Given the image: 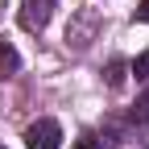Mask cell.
I'll use <instances>...</instances> for the list:
<instances>
[{
  "mask_svg": "<svg viewBox=\"0 0 149 149\" xmlns=\"http://www.w3.org/2000/svg\"><path fill=\"white\" fill-rule=\"evenodd\" d=\"M25 145H29V149H58V145H62L58 120H37V124H29V128H25Z\"/></svg>",
  "mask_w": 149,
  "mask_h": 149,
  "instance_id": "obj_1",
  "label": "cell"
},
{
  "mask_svg": "<svg viewBox=\"0 0 149 149\" xmlns=\"http://www.w3.org/2000/svg\"><path fill=\"white\" fill-rule=\"evenodd\" d=\"M50 8H54V0H25V29H42L50 21Z\"/></svg>",
  "mask_w": 149,
  "mask_h": 149,
  "instance_id": "obj_2",
  "label": "cell"
},
{
  "mask_svg": "<svg viewBox=\"0 0 149 149\" xmlns=\"http://www.w3.org/2000/svg\"><path fill=\"white\" fill-rule=\"evenodd\" d=\"M137 21H145V25H149V0H141V4H137Z\"/></svg>",
  "mask_w": 149,
  "mask_h": 149,
  "instance_id": "obj_7",
  "label": "cell"
},
{
  "mask_svg": "<svg viewBox=\"0 0 149 149\" xmlns=\"http://www.w3.org/2000/svg\"><path fill=\"white\" fill-rule=\"evenodd\" d=\"M133 74H137V83H149V50H145V54H137Z\"/></svg>",
  "mask_w": 149,
  "mask_h": 149,
  "instance_id": "obj_4",
  "label": "cell"
},
{
  "mask_svg": "<svg viewBox=\"0 0 149 149\" xmlns=\"http://www.w3.org/2000/svg\"><path fill=\"white\" fill-rule=\"evenodd\" d=\"M0 149H4V145H0Z\"/></svg>",
  "mask_w": 149,
  "mask_h": 149,
  "instance_id": "obj_8",
  "label": "cell"
},
{
  "mask_svg": "<svg viewBox=\"0 0 149 149\" xmlns=\"http://www.w3.org/2000/svg\"><path fill=\"white\" fill-rule=\"evenodd\" d=\"M74 149H100V141H95V137H79V141H74Z\"/></svg>",
  "mask_w": 149,
  "mask_h": 149,
  "instance_id": "obj_6",
  "label": "cell"
},
{
  "mask_svg": "<svg viewBox=\"0 0 149 149\" xmlns=\"http://www.w3.org/2000/svg\"><path fill=\"white\" fill-rule=\"evenodd\" d=\"M133 116H137L141 124H149V95H141V100H137V108H133Z\"/></svg>",
  "mask_w": 149,
  "mask_h": 149,
  "instance_id": "obj_5",
  "label": "cell"
},
{
  "mask_svg": "<svg viewBox=\"0 0 149 149\" xmlns=\"http://www.w3.org/2000/svg\"><path fill=\"white\" fill-rule=\"evenodd\" d=\"M17 66H21V54H17L8 42H0V74H13Z\"/></svg>",
  "mask_w": 149,
  "mask_h": 149,
  "instance_id": "obj_3",
  "label": "cell"
}]
</instances>
